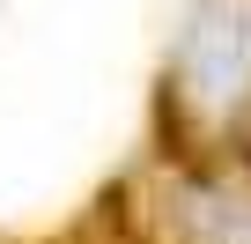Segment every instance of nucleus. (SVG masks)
Returning a JSON list of instances; mask_svg holds the SVG:
<instances>
[{"mask_svg":"<svg viewBox=\"0 0 251 244\" xmlns=\"http://www.w3.org/2000/svg\"><path fill=\"white\" fill-rule=\"evenodd\" d=\"M185 81L200 104H236L251 89V23L229 0H207L192 37H185Z\"/></svg>","mask_w":251,"mask_h":244,"instance_id":"f257e3e1","label":"nucleus"}]
</instances>
